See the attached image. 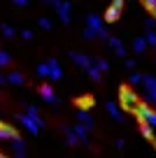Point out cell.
<instances>
[{
  "mask_svg": "<svg viewBox=\"0 0 156 158\" xmlns=\"http://www.w3.org/2000/svg\"><path fill=\"white\" fill-rule=\"evenodd\" d=\"M119 98H121V105H124V107H126V109H133V112H135V107L140 105V102H137V95L133 93L131 89H126V86L119 91Z\"/></svg>",
  "mask_w": 156,
  "mask_h": 158,
  "instance_id": "5b68a950",
  "label": "cell"
},
{
  "mask_svg": "<svg viewBox=\"0 0 156 158\" xmlns=\"http://www.w3.org/2000/svg\"><path fill=\"white\" fill-rule=\"evenodd\" d=\"M77 121H79L82 126H86L89 130L93 128V116H91V114L86 112V109H79V112H77Z\"/></svg>",
  "mask_w": 156,
  "mask_h": 158,
  "instance_id": "2e32d148",
  "label": "cell"
},
{
  "mask_svg": "<svg viewBox=\"0 0 156 158\" xmlns=\"http://www.w3.org/2000/svg\"><path fill=\"white\" fill-rule=\"evenodd\" d=\"M26 114H33V116H35V114H40V112H37L35 105H28V107H26Z\"/></svg>",
  "mask_w": 156,
  "mask_h": 158,
  "instance_id": "4dcf8cb0",
  "label": "cell"
},
{
  "mask_svg": "<svg viewBox=\"0 0 156 158\" xmlns=\"http://www.w3.org/2000/svg\"><path fill=\"white\" fill-rule=\"evenodd\" d=\"M14 137H19V133H16L12 126H7V123L0 121V139H14Z\"/></svg>",
  "mask_w": 156,
  "mask_h": 158,
  "instance_id": "7c38bea8",
  "label": "cell"
},
{
  "mask_svg": "<svg viewBox=\"0 0 156 158\" xmlns=\"http://www.w3.org/2000/svg\"><path fill=\"white\" fill-rule=\"evenodd\" d=\"M72 133L79 137V142H82V144H89V128H86V126H82V123L72 126Z\"/></svg>",
  "mask_w": 156,
  "mask_h": 158,
  "instance_id": "9a60e30c",
  "label": "cell"
},
{
  "mask_svg": "<svg viewBox=\"0 0 156 158\" xmlns=\"http://www.w3.org/2000/svg\"><path fill=\"white\" fill-rule=\"evenodd\" d=\"M77 105H79L82 109H84V107L89 109V107L93 105V98H91V95H84V98H77Z\"/></svg>",
  "mask_w": 156,
  "mask_h": 158,
  "instance_id": "d4e9b609",
  "label": "cell"
},
{
  "mask_svg": "<svg viewBox=\"0 0 156 158\" xmlns=\"http://www.w3.org/2000/svg\"><path fill=\"white\" fill-rule=\"evenodd\" d=\"M40 95H42V100H44V102H49V105L58 102V98H56L54 89H51L49 84H42V86H40Z\"/></svg>",
  "mask_w": 156,
  "mask_h": 158,
  "instance_id": "9c48e42d",
  "label": "cell"
},
{
  "mask_svg": "<svg viewBox=\"0 0 156 158\" xmlns=\"http://www.w3.org/2000/svg\"><path fill=\"white\" fill-rule=\"evenodd\" d=\"M93 65H96L100 72H107V70H110V63L105 58H93Z\"/></svg>",
  "mask_w": 156,
  "mask_h": 158,
  "instance_id": "ffe728a7",
  "label": "cell"
},
{
  "mask_svg": "<svg viewBox=\"0 0 156 158\" xmlns=\"http://www.w3.org/2000/svg\"><path fill=\"white\" fill-rule=\"evenodd\" d=\"M128 81H131V86H140L142 84V72H131Z\"/></svg>",
  "mask_w": 156,
  "mask_h": 158,
  "instance_id": "cb8c5ba5",
  "label": "cell"
},
{
  "mask_svg": "<svg viewBox=\"0 0 156 158\" xmlns=\"http://www.w3.org/2000/svg\"><path fill=\"white\" fill-rule=\"evenodd\" d=\"M135 114H137V118H140V123H147L149 128L156 130V112L149 107V105H137Z\"/></svg>",
  "mask_w": 156,
  "mask_h": 158,
  "instance_id": "3957f363",
  "label": "cell"
},
{
  "mask_svg": "<svg viewBox=\"0 0 156 158\" xmlns=\"http://www.w3.org/2000/svg\"><path fill=\"white\" fill-rule=\"evenodd\" d=\"M35 72H37V77H49V63H40Z\"/></svg>",
  "mask_w": 156,
  "mask_h": 158,
  "instance_id": "603a6c76",
  "label": "cell"
},
{
  "mask_svg": "<svg viewBox=\"0 0 156 158\" xmlns=\"http://www.w3.org/2000/svg\"><path fill=\"white\" fill-rule=\"evenodd\" d=\"M5 81H10V84H14V86H21L26 79H24V74H21V72H10Z\"/></svg>",
  "mask_w": 156,
  "mask_h": 158,
  "instance_id": "e0dca14e",
  "label": "cell"
},
{
  "mask_svg": "<svg viewBox=\"0 0 156 158\" xmlns=\"http://www.w3.org/2000/svg\"><path fill=\"white\" fill-rule=\"evenodd\" d=\"M145 40H147V44H151L156 49V21L151 16L145 21Z\"/></svg>",
  "mask_w": 156,
  "mask_h": 158,
  "instance_id": "52a82bcc",
  "label": "cell"
},
{
  "mask_svg": "<svg viewBox=\"0 0 156 158\" xmlns=\"http://www.w3.org/2000/svg\"><path fill=\"white\" fill-rule=\"evenodd\" d=\"M63 130H65V142H68L70 147H72V144H77V142H79V137H77V135L72 133V128H63Z\"/></svg>",
  "mask_w": 156,
  "mask_h": 158,
  "instance_id": "d6986e66",
  "label": "cell"
},
{
  "mask_svg": "<svg viewBox=\"0 0 156 158\" xmlns=\"http://www.w3.org/2000/svg\"><path fill=\"white\" fill-rule=\"evenodd\" d=\"M86 72H89V77H91L93 81H98V79L102 77V72H100V70H98V68H96V65H93V63H91V68H89Z\"/></svg>",
  "mask_w": 156,
  "mask_h": 158,
  "instance_id": "7402d4cb",
  "label": "cell"
},
{
  "mask_svg": "<svg viewBox=\"0 0 156 158\" xmlns=\"http://www.w3.org/2000/svg\"><path fill=\"white\" fill-rule=\"evenodd\" d=\"M142 7H147L151 14H156V0H142Z\"/></svg>",
  "mask_w": 156,
  "mask_h": 158,
  "instance_id": "f1b7e54d",
  "label": "cell"
},
{
  "mask_svg": "<svg viewBox=\"0 0 156 158\" xmlns=\"http://www.w3.org/2000/svg\"><path fill=\"white\" fill-rule=\"evenodd\" d=\"M0 158H7V156H2V153H0Z\"/></svg>",
  "mask_w": 156,
  "mask_h": 158,
  "instance_id": "8d00e7d4",
  "label": "cell"
},
{
  "mask_svg": "<svg viewBox=\"0 0 156 158\" xmlns=\"http://www.w3.org/2000/svg\"><path fill=\"white\" fill-rule=\"evenodd\" d=\"M142 91H145V98L149 105H156V77L151 74H142Z\"/></svg>",
  "mask_w": 156,
  "mask_h": 158,
  "instance_id": "277c9868",
  "label": "cell"
},
{
  "mask_svg": "<svg viewBox=\"0 0 156 158\" xmlns=\"http://www.w3.org/2000/svg\"><path fill=\"white\" fill-rule=\"evenodd\" d=\"M44 2H49V5H56V2H58V0H44Z\"/></svg>",
  "mask_w": 156,
  "mask_h": 158,
  "instance_id": "e575fe53",
  "label": "cell"
},
{
  "mask_svg": "<svg viewBox=\"0 0 156 158\" xmlns=\"http://www.w3.org/2000/svg\"><path fill=\"white\" fill-rule=\"evenodd\" d=\"M47 63H49V79H54V81H58V79L63 77V70H61L58 60H56V58H49Z\"/></svg>",
  "mask_w": 156,
  "mask_h": 158,
  "instance_id": "30bf717a",
  "label": "cell"
},
{
  "mask_svg": "<svg viewBox=\"0 0 156 158\" xmlns=\"http://www.w3.org/2000/svg\"><path fill=\"white\" fill-rule=\"evenodd\" d=\"M140 130H142V135H145L149 142H154V128H149L147 123H140Z\"/></svg>",
  "mask_w": 156,
  "mask_h": 158,
  "instance_id": "44dd1931",
  "label": "cell"
},
{
  "mask_svg": "<svg viewBox=\"0 0 156 158\" xmlns=\"http://www.w3.org/2000/svg\"><path fill=\"white\" fill-rule=\"evenodd\" d=\"M21 37H24V40H33V30H24V33H21Z\"/></svg>",
  "mask_w": 156,
  "mask_h": 158,
  "instance_id": "d6a6232c",
  "label": "cell"
},
{
  "mask_svg": "<svg viewBox=\"0 0 156 158\" xmlns=\"http://www.w3.org/2000/svg\"><path fill=\"white\" fill-rule=\"evenodd\" d=\"M37 26L42 30H51V19H47V16H40L37 19Z\"/></svg>",
  "mask_w": 156,
  "mask_h": 158,
  "instance_id": "484cf974",
  "label": "cell"
},
{
  "mask_svg": "<svg viewBox=\"0 0 156 158\" xmlns=\"http://www.w3.org/2000/svg\"><path fill=\"white\" fill-rule=\"evenodd\" d=\"M12 2H14V5H19V7H26V5H28V0H12Z\"/></svg>",
  "mask_w": 156,
  "mask_h": 158,
  "instance_id": "836d02e7",
  "label": "cell"
},
{
  "mask_svg": "<svg viewBox=\"0 0 156 158\" xmlns=\"http://www.w3.org/2000/svg\"><path fill=\"white\" fill-rule=\"evenodd\" d=\"M2 84H5V77H2V74H0V86H2Z\"/></svg>",
  "mask_w": 156,
  "mask_h": 158,
  "instance_id": "d590c367",
  "label": "cell"
},
{
  "mask_svg": "<svg viewBox=\"0 0 156 158\" xmlns=\"http://www.w3.org/2000/svg\"><path fill=\"white\" fill-rule=\"evenodd\" d=\"M86 28L93 30V33H96V37H100V40H107V37H110L107 30H105V19H102V16H98V14H89V16H86Z\"/></svg>",
  "mask_w": 156,
  "mask_h": 158,
  "instance_id": "7a4b0ae2",
  "label": "cell"
},
{
  "mask_svg": "<svg viewBox=\"0 0 156 158\" xmlns=\"http://www.w3.org/2000/svg\"><path fill=\"white\" fill-rule=\"evenodd\" d=\"M12 56L7 54V51H0V68H5V65H10Z\"/></svg>",
  "mask_w": 156,
  "mask_h": 158,
  "instance_id": "83f0119b",
  "label": "cell"
},
{
  "mask_svg": "<svg viewBox=\"0 0 156 158\" xmlns=\"http://www.w3.org/2000/svg\"><path fill=\"white\" fill-rule=\"evenodd\" d=\"M105 109H107V112H110V116H112L114 121H117V123H119V121H124V112H121V109H119V105H117V102H112V100H107V102H105Z\"/></svg>",
  "mask_w": 156,
  "mask_h": 158,
  "instance_id": "8fae6325",
  "label": "cell"
},
{
  "mask_svg": "<svg viewBox=\"0 0 156 158\" xmlns=\"http://www.w3.org/2000/svg\"><path fill=\"white\" fill-rule=\"evenodd\" d=\"M124 65H126L128 70H133V68H135V60H133V58H126V60H124Z\"/></svg>",
  "mask_w": 156,
  "mask_h": 158,
  "instance_id": "1f68e13d",
  "label": "cell"
},
{
  "mask_svg": "<svg viewBox=\"0 0 156 158\" xmlns=\"http://www.w3.org/2000/svg\"><path fill=\"white\" fill-rule=\"evenodd\" d=\"M16 118H19V123L24 126V128L28 130L30 135H37L40 128L44 126V118L40 116V114H35V116H33V114H19Z\"/></svg>",
  "mask_w": 156,
  "mask_h": 158,
  "instance_id": "6da1fadb",
  "label": "cell"
},
{
  "mask_svg": "<svg viewBox=\"0 0 156 158\" xmlns=\"http://www.w3.org/2000/svg\"><path fill=\"white\" fill-rule=\"evenodd\" d=\"M121 10H124V7L110 5V7H107V12H105V21H107V23H114V21H117L119 16H121Z\"/></svg>",
  "mask_w": 156,
  "mask_h": 158,
  "instance_id": "4fadbf2b",
  "label": "cell"
},
{
  "mask_svg": "<svg viewBox=\"0 0 156 158\" xmlns=\"http://www.w3.org/2000/svg\"><path fill=\"white\" fill-rule=\"evenodd\" d=\"M0 30H2V35H5V37H14V33H16L10 23H2V26H0Z\"/></svg>",
  "mask_w": 156,
  "mask_h": 158,
  "instance_id": "4316f807",
  "label": "cell"
},
{
  "mask_svg": "<svg viewBox=\"0 0 156 158\" xmlns=\"http://www.w3.org/2000/svg\"><path fill=\"white\" fill-rule=\"evenodd\" d=\"M107 42H110V47H112V51L117 56H121V58L126 56V47L121 44V40H119V37H107Z\"/></svg>",
  "mask_w": 156,
  "mask_h": 158,
  "instance_id": "5bb4252c",
  "label": "cell"
},
{
  "mask_svg": "<svg viewBox=\"0 0 156 158\" xmlns=\"http://www.w3.org/2000/svg\"><path fill=\"white\" fill-rule=\"evenodd\" d=\"M154 144H156V135H154Z\"/></svg>",
  "mask_w": 156,
  "mask_h": 158,
  "instance_id": "74e56055",
  "label": "cell"
},
{
  "mask_svg": "<svg viewBox=\"0 0 156 158\" xmlns=\"http://www.w3.org/2000/svg\"><path fill=\"white\" fill-rule=\"evenodd\" d=\"M70 58H72V63L77 65V68H82V70H89L91 63H93V58H89V56L82 54V51H70Z\"/></svg>",
  "mask_w": 156,
  "mask_h": 158,
  "instance_id": "ba28073f",
  "label": "cell"
},
{
  "mask_svg": "<svg viewBox=\"0 0 156 158\" xmlns=\"http://www.w3.org/2000/svg\"><path fill=\"white\" fill-rule=\"evenodd\" d=\"M54 10H56V14H58V19L63 21V23H70V21H72V14H70V2L58 0V2L54 5Z\"/></svg>",
  "mask_w": 156,
  "mask_h": 158,
  "instance_id": "8992f818",
  "label": "cell"
},
{
  "mask_svg": "<svg viewBox=\"0 0 156 158\" xmlns=\"http://www.w3.org/2000/svg\"><path fill=\"white\" fill-rule=\"evenodd\" d=\"M145 49H147V40L145 37H135L133 40V51H135V54H142Z\"/></svg>",
  "mask_w": 156,
  "mask_h": 158,
  "instance_id": "ac0fdd59",
  "label": "cell"
},
{
  "mask_svg": "<svg viewBox=\"0 0 156 158\" xmlns=\"http://www.w3.org/2000/svg\"><path fill=\"white\" fill-rule=\"evenodd\" d=\"M84 37H86V40H96V33L89 30V28H84Z\"/></svg>",
  "mask_w": 156,
  "mask_h": 158,
  "instance_id": "f546056e",
  "label": "cell"
}]
</instances>
